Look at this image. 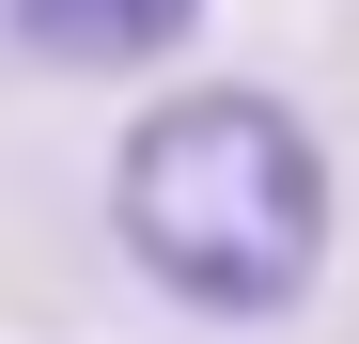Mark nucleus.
I'll return each mask as SVG.
<instances>
[{
  "instance_id": "2",
  "label": "nucleus",
  "mask_w": 359,
  "mask_h": 344,
  "mask_svg": "<svg viewBox=\"0 0 359 344\" xmlns=\"http://www.w3.org/2000/svg\"><path fill=\"white\" fill-rule=\"evenodd\" d=\"M203 32V0H0V47L47 79H126V63H172Z\"/></svg>"
},
{
  "instance_id": "1",
  "label": "nucleus",
  "mask_w": 359,
  "mask_h": 344,
  "mask_svg": "<svg viewBox=\"0 0 359 344\" xmlns=\"http://www.w3.org/2000/svg\"><path fill=\"white\" fill-rule=\"evenodd\" d=\"M109 235L203 329H281L328 282V141L266 79H188L109 141Z\"/></svg>"
}]
</instances>
